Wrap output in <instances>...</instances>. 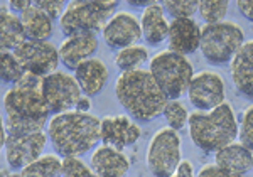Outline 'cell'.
Returning <instances> with one entry per match:
<instances>
[{"mask_svg": "<svg viewBox=\"0 0 253 177\" xmlns=\"http://www.w3.org/2000/svg\"><path fill=\"white\" fill-rule=\"evenodd\" d=\"M3 110L9 133L46 130L51 112L42 94V78L26 73L3 94Z\"/></svg>", "mask_w": 253, "mask_h": 177, "instance_id": "6da1fadb", "label": "cell"}, {"mask_svg": "<svg viewBox=\"0 0 253 177\" xmlns=\"http://www.w3.org/2000/svg\"><path fill=\"white\" fill-rule=\"evenodd\" d=\"M100 125L101 120L96 115L69 110L49 118L46 133L56 154L63 159L81 157L101 142Z\"/></svg>", "mask_w": 253, "mask_h": 177, "instance_id": "7a4b0ae2", "label": "cell"}, {"mask_svg": "<svg viewBox=\"0 0 253 177\" xmlns=\"http://www.w3.org/2000/svg\"><path fill=\"white\" fill-rule=\"evenodd\" d=\"M115 94L125 112L140 122H152L162 115L169 101L149 69L142 68L122 73L117 78Z\"/></svg>", "mask_w": 253, "mask_h": 177, "instance_id": "3957f363", "label": "cell"}, {"mask_svg": "<svg viewBox=\"0 0 253 177\" xmlns=\"http://www.w3.org/2000/svg\"><path fill=\"white\" fill-rule=\"evenodd\" d=\"M187 129L193 143L206 154L218 152L238 138V120L228 101L210 112L194 110L189 113Z\"/></svg>", "mask_w": 253, "mask_h": 177, "instance_id": "277c9868", "label": "cell"}, {"mask_svg": "<svg viewBox=\"0 0 253 177\" xmlns=\"http://www.w3.org/2000/svg\"><path fill=\"white\" fill-rule=\"evenodd\" d=\"M149 71L167 100H179L187 91L194 76L193 64L187 59V56L174 52L170 49L157 52L150 59Z\"/></svg>", "mask_w": 253, "mask_h": 177, "instance_id": "5b68a950", "label": "cell"}, {"mask_svg": "<svg viewBox=\"0 0 253 177\" xmlns=\"http://www.w3.org/2000/svg\"><path fill=\"white\" fill-rule=\"evenodd\" d=\"M245 44L243 29L230 20L206 24L201 27V49L203 57L213 66L230 64L236 52Z\"/></svg>", "mask_w": 253, "mask_h": 177, "instance_id": "8992f818", "label": "cell"}, {"mask_svg": "<svg viewBox=\"0 0 253 177\" xmlns=\"http://www.w3.org/2000/svg\"><path fill=\"white\" fill-rule=\"evenodd\" d=\"M115 14L96 3L71 0L59 17V29L64 36L96 34L105 27L107 20Z\"/></svg>", "mask_w": 253, "mask_h": 177, "instance_id": "52a82bcc", "label": "cell"}, {"mask_svg": "<svg viewBox=\"0 0 253 177\" xmlns=\"http://www.w3.org/2000/svg\"><path fill=\"white\" fill-rule=\"evenodd\" d=\"M182 162L177 132L164 127L152 137L147 149V167L154 177H170Z\"/></svg>", "mask_w": 253, "mask_h": 177, "instance_id": "ba28073f", "label": "cell"}, {"mask_svg": "<svg viewBox=\"0 0 253 177\" xmlns=\"http://www.w3.org/2000/svg\"><path fill=\"white\" fill-rule=\"evenodd\" d=\"M42 94L52 115L75 110L83 94L75 76L64 71H54L42 78Z\"/></svg>", "mask_w": 253, "mask_h": 177, "instance_id": "9c48e42d", "label": "cell"}, {"mask_svg": "<svg viewBox=\"0 0 253 177\" xmlns=\"http://www.w3.org/2000/svg\"><path fill=\"white\" fill-rule=\"evenodd\" d=\"M14 54L24 71L41 78L58 71L61 63L58 47L49 41L26 39L17 49H14Z\"/></svg>", "mask_w": 253, "mask_h": 177, "instance_id": "30bf717a", "label": "cell"}, {"mask_svg": "<svg viewBox=\"0 0 253 177\" xmlns=\"http://www.w3.org/2000/svg\"><path fill=\"white\" fill-rule=\"evenodd\" d=\"M46 132H32V133H9L3 147L7 166L14 171H22L26 166L34 162L44 154L47 145Z\"/></svg>", "mask_w": 253, "mask_h": 177, "instance_id": "8fae6325", "label": "cell"}, {"mask_svg": "<svg viewBox=\"0 0 253 177\" xmlns=\"http://www.w3.org/2000/svg\"><path fill=\"white\" fill-rule=\"evenodd\" d=\"M187 96L196 110L210 112L226 101V88L223 78L210 69L196 73L187 88Z\"/></svg>", "mask_w": 253, "mask_h": 177, "instance_id": "7c38bea8", "label": "cell"}, {"mask_svg": "<svg viewBox=\"0 0 253 177\" xmlns=\"http://www.w3.org/2000/svg\"><path fill=\"white\" fill-rule=\"evenodd\" d=\"M101 36L105 39V44L115 51L137 44L142 39L140 19H137L130 12H117L101 29Z\"/></svg>", "mask_w": 253, "mask_h": 177, "instance_id": "4fadbf2b", "label": "cell"}, {"mask_svg": "<svg viewBox=\"0 0 253 177\" xmlns=\"http://www.w3.org/2000/svg\"><path fill=\"white\" fill-rule=\"evenodd\" d=\"M142 130L135 122L130 120L126 115L105 117L100 125V138L103 145H112L115 149L124 150L125 147H132L140 140Z\"/></svg>", "mask_w": 253, "mask_h": 177, "instance_id": "5bb4252c", "label": "cell"}, {"mask_svg": "<svg viewBox=\"0 0 253 177\" xmlns=\"http://www.w3.org/2000/svg\"><path fill=\"white\" fill-rule=\"evenodd\" d=\"M230 76L236 93L253 101V39L245 41L230 63Z\"/></svg>", "mask_w": 253, "mask_h": 177, "instance_id": "9a60e30c", "label": "cell"}, {"mask_svg": "<svg viewBox=\"0 0 253 177\" xmlns=\"http://www.w3.org/2000/svg\"><path fill=\"white\" fill-rule=\"evenodd\" d=\"M169 49L179 54H194L201 43V27L193 17L172 19L169 24V36H167Z\"/></svg>", "mask_w": 253, "mask_h": 177, "instance_id": "2e32d148", "label": "cell"}, {"mask_svg": "<svg viewBox=\"0 0 253 177\" xmlns=\"http://www.w3.org/2000/svg\"><path fill=\"white\" fill-rule=\"evenodd\" d=\"M98 49V38L96 34H78L69 36L59 44V59L64 64V68L75 71L76 68L84 63Z\"/></svg>", "mask_w": 253, "mask_h": 177, "instance_id": "e0dca14e", "label": "cell"}, {"mask_svg": "<svg viewBox=\"0 0 253 177\" xmlns=\"http://www.w3.org/2000/svg\"><path fill=\"white\" fill-rule=\"evenodd\" d=\"M89 167L100 177H125L130 169V160L124 150L101 143L93 150Z\"/></svg>", "mask_w": 253, "mask_h": 177, "instance_id": "ac0fdd59", "label": "cell"}, {"mask_svg": "<svg viewBox=\"0 0 253 177\" xmlns=\"http://www.w3.org/2000/svg\"><path fill=\"white\" fill-rule=\"evenodd\" d=\"M76 81H78L81 91L86 96H96L101 93L105 85L108 83V68L101 59L89 57L75 69Z\"/></svg>", "mask_w": 253, "mask_h": 177, "instance_id": "d6986e66", "label": "cell"}, {"mask_svg": "<svg viewBox=\"0 0 253 177\" xmlns=\"http://www.w3.org/2000/svg\"><path fill=\"white\" fill-rule=\"evenodd\" d=\"M214 164L235 174L245 176L253 169V152L242 142H233L214 152Z\"/></svg>", "mask_w": 253, "mask_h": 177, "instance_id": "ffe728a7", "label": "cell"}, {"mask_svg": "<svg viewBox=\"0 0 253 177\" xmlns=\"http://www.w3.org/2000/svg\"><path fill=\"white\" fill-rule=\"evenodd\" d=\"M169 24L166 19V12L162 5H150L144 9L140 17V27H142V38L149 46H159L164 41H167L169 36Z\"/></svg>", "mask_w": 253, "mask_h": 177, "instance_id": "44dd1931", "label": "cell"}, {"mask_svg": "<svg viewBox=\"0 0 253 177\" xmlns=\"http://www.w3.org/2000/svg\"><path fill=\"white\" fill-rule=\"evenodd\" d=\"M19 17L27 41H49L54 32V19L36 5L20 12Z\"/></svg>", "mask_w": 253, "mask_h": 177, "instance_id": "7402d4cb", "label": "cell"}, {"mask_svg": "<svg viewBox=\"0 0 253 177\" xmlns=\"http://www.w3.org/2000/svg\"><path fill=\"white\" fill-rule=\"evenodd\" d=\"M26 41L20 17L7 7H0V51H14Z\"/></svg>", "mask_w": 253, "mask_h": 177, "instance_id": "603a6c76", "label": "cell"}, {"mask_svg": "<svg viewBox=\"0 0 253 177\" xmlns=\"http://www.w3.org/2000/svg\"><path fill=\"white\" fill-rule=\"evenodd\" d=\"M64 159L58 154H42L20 171L22 177H63Z\"/></svg>", "mask_w": 253, "mask_h": 177, "instance_id": "cb8c5ba5", "label": "cell"}, {"mask_svg": "<svg viewBox=\"0 0 253 177\" xmlns=\"http://www.w3.org/2000/svg\"><path fill=\"white\" fill-rule=\"evenodd\" d=\"M149 59V51L145 49V46L140 44H132L128 47H124L117 52L115 56V64L122 73L125 71H133L138 69L145 61Z\"/></svg>", "mask_w": 253, "mask_h": 177, "instance_id": "d4e9b609", "label": "cell"}, {"mask_svg": "<svg viewBox=\"0 0 253 177\" xmlns=\"http://www.w3.org/2000/svg\"><path fill=\"white\" fill-rule=\"evenodd\" d=\"M26 71L15 57L14 51H0V81L5 85H15L22 80Z\"/></svg>", "mask_w": 253, "mask_h": 177, "instance_id": "484cf974", "label": "cell"}, {"mask_svg": "<svg viewBox=\"0 0 253 177\" xmlns=\"http://www.w3.org/2000/svg\"><path fill=\"white\" fill-rule=\"evenodd\" d=\"M162 117L166 118L167 127L175 132L186 129L187 122H189V112H187V108L179 100L167 101L164 112H162Z\"/></svg>", "mask_w": 253, "mask_h": 177, "instance_id": "4316f807", "label": "cell"}, {"mask_svg": "<svg viewBox=\"0 0 253 177\" xmlns=\"http://www.w3.org/2000/svg\"><path fill=\"white\" fill-rule=\"evenodd\" d=\"M230 2L231 0H198L199 3L198 12L206 24L219 22L226 15Z\"/></svg>", "mask_w": 253, "mask_h": 177, "instance_id": "83f0119b", "label": "cell"}, {"mask_svg": "<svg viewBox=\"0 0 253 177\" xmlns=\"http://www.w3.org/2000/svg\"><path fill=\"white\" fill-rule=\"evenodd\" d=\"M164 12L172 19H187L193 17L198 12V0H161Z\"/></svg>", "mask_w": 253, "mask_h": 177, "instance_id": "f1b7e54d", "label": "cell"}, {"mask_svg": "<svg viewBox=\"0 0 253 177\" xmlns=\"http://www.w3.org/2000/svg\"><path fill=\"white\" fill-rule=\"evenodd\" d=\"M63 177H100L80 157H66L63 162Z\"/></svg>", "mask_w": 253, "mask_h": 177, "instance_id": "f546056e", "label": "cell"}, {"mask_svg": "<svg viewBox=\"0 0 253 177\" xmlns=\"http://www.w3.org/2000/svg\"><path fill=\"white\" fill-rule=\"evenodd\" d=\"M238 137L240 142L253 152V105L245 108V112L240 117Z\"/></svg>", "mask_w": 253, "mask_h": 177, "instance_id": "4dcf8cb0", "label": "cell"}, {"mask_svg": "<svg viewBox=\"0 0 253 177\" xmlns=\"http://www.w3.org/2000/svg\"><path fill=\"white\" fill-rule=\"evenodd\" d=\"M68 3H69V0H34V5L42 9L54 20L61 17V14L64 12Z\"/></svg>", "mask_w": 253, "mask_h": 177, "instance_id": "1f68e13d", "label": "cell"}, {"mask_svg": "<svg viewBox=\"0 0 253 177\" xmlns=\"http://www.w3.org/2000/svg\"><path fill=\"white\" fill-rule=\"evenodd\" d=\"M196 177H243L240 174H235V172H230L226 169H221L216 164H206L199 169V174Z\"/></svg>", "mask_w": 253, "mask_h": 177, "instance_id": "d6a6232c", "label": "cell"}, {"mask_svg": "<svg viewBox=\"0 0 253 177\" xmlns=\"http://www.w3.org/2000/svg\"><path fill=\"white\" fill-rule=\"evenodd\" d=\"M236 7L245 19L253 22V0H236Z\"/></svg>", "mask_w": 253, "mask_h": 177, "instance_id": "836d02e7", "label": "cell"}, {"mask_svg": "<svg viewBox=\"0 0 253 177\" xmlns=\"http://www.w3.org/2000/svg\"><path fill=\"white\" fill-rule=\"evenodd\" d=\"M170 177H196L194 176V167L189 160H182L179 164V167L175 169V172Z\"/></svg>", "mask_w": 253, "mask_h": 177, "instance_id": "e575fe53", "label": "cell"}, {"mask_svg": "<svg viewBox=\"0 0 253 177\" xmlns=\"http://www.w3.org/2000/svg\"><path fill=\"white\" fill-rule=\"evenodd\" d=\"M91 96H86V94H81L78 103H76L75 110L76 112H81V113H91Z\"/></svg>", "mask_w": 253, "mask_h": 177, "instance_id": "d590c367", "label": "cell"}, {"mask_svg": "<svg viewBox=\"0 0 253 177\" xmlns=\"http://www.w3.org/2000/svg\"><path fill=\"white\" fill-rule=\"evenodd\" d=\"M9 5L12 12H24L26 9H29L31 5H34V0H9Z\"/></svg>", "mask_w": 253, "mask_h": 177, "instance_id": "8d00e7d4", "label": "cell"}, {"mask_svg": "<svg viewBox=\"0 0 253 177\" xmlns=\"http://www.w3.org/2000/svg\"><path fill=\"white\" fill-rule=\"evenodd\" d=\"M7 137H9V130H7V125H5V118L0 115V152L5 147Z\"/></svg>", "mask_w": 253, "mask_h": 177, "instance_id": "74e56055", "label": "cell"}, {"mask_svg": "<svg viewBox=\"0 0 253 177\" xmlns=\"http://www.w3.org/2000/svg\"><path fill=\"white\" fill-rule=\"evenodd\" d=\"M80 2L96 3V5H101V7H105V9L115 10V7L118 5V2H120V0H80Z\"/></svg>", "mask_w": 253, "mask_h": 177, "instance_id": "f35d334b", "label": "cell"}, {"mask_svg": "<svg viewBox=\"0 0 253 177\" xmlns=\"http://www.w3.org/2000/svg\"><path fill=\"white\" fill-rule=\"evenodd\" d=\"M161 0H126V3L132 7H137V9H147L150 5H156Z\"/></svg>", "mask_w": 253, "mask_h": 177, "instance_id": "ab89813d", "label": "cell"}, {"mask_svg": "<svg viewBox=\"0 0 253 177\" xmlns=\"http://www.w3.org/2000/svg\"><path fill=\"white\" fill-rule=\"evenodd\" d=\"M0 177H22L20 176V171L15 172L14 169H0Z\"/></svg>", "mask_w": 253, "mask_h": 177, "instance_id": "60d3db41", "label": "cell"}]
</instances>
